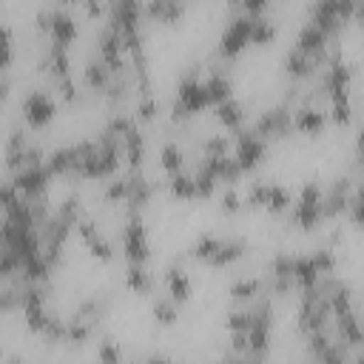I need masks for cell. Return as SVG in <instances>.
I'll list each match as a JSON object with an SVG mask.
<instances>
[{"label": "cell", "mask_w": 364, "mask_h": 364, "mask_svg": "<svg viewBox=\"0 0 364 364\" xmlns=\"http://www.w3.org/2000/svg\"><path fill=\"white\" fill-rule=\"evenodd\" d=\"M111 71L102 65V60L100 57H94V60H88L85 65H82V85L88 88V91H105L108 88V82H111Z\"/></svg>", "instance_id": "cell-28"}, {"label": "cell", "mask_w": 364, "mask_h": 364, "mask_svg": "<svg viewBox=\"0 0 364 364\" xmlns=\"http://www.w3.org/2000/svg\"><path fill=\"white\" fill-rule=\"evenodd\" d=\"M245 253H247V242L245 239H239V236H219V245H216L213 256L208 259V267H230Z\"/></svg>", "instance_id": "cell-20"}, {"label": "cell", "mask_w": 364, "mask_h": 364, "mask_svg": "<svg viewBox=\"0 0 364 364\" xmlns=\"http://www.w3.org/2000/svg\"><path fill=\"white\" fill-rule=\"evenodd\" d=\"M122 159L128 162V168H142L145 162V134L139 131V122L122 136Z\"/></svg>", "instance_id": "cell-26"}, {"label": "cell", "mask_w": 364, "mask_h": 364, "mask_svg": "<svg viewBox=\"0 0 364 364\" xmlns=\"http://www.w3.org/2000/svg\"><path fill=\"white\" fill-rule=\"evenodd\" d=\"M219 205H222L225 213H236V210H242V196H239V191H236L233 185L225 188L222 196H219Z\"/></svg>", "instance_id": "cell-38"}, {"label": "cell", "mask_w": 364, "mask_h": 364, "mask_svg": "<svg viewBox=\"0 0 364 364\" xmlns=\"http://www.w3.org/2000/svg\"><path fill=\"white\" fill-rule=\"evenodd\" d=\"M46 165L54 176H77V165H80V142H68L54 148L46 156Z\"/></svg>", "instance_id": "cell-17"}, {"label": "cell", "mask_w": 364, "mask_h": 364, "mask_svg": "<svg viewBox=\"0 0 364 364\" xmlns=\"http://www.w3.org/2000/svg\"><path fill=\"white\" fill-rule=\"evenodd\" d=\"M213 111H216V122L222 125V128H228V131H239V128H245V105L236 100V97H228V100H222L219 105H213Z\"/></svg>", "instance_id": "cell-23"}, {"label": "cell", "mask_w": 364, "mask_h": 364, "mask_svg": "<svg viewBox=\"0 0 364 364\" xmlns=\"http://www.w3.org/2000/svg\"><path fill=\"white\" fill-rule=\"evenodd\" d=\"M202 82H205V91H208L210 108H213V105H219L222 100L233 97V80H230V74H228L225 68H210V71L202 77Z\"/></svg>", "instance_id": "cell-21"}, {"label": "cell", "mask_w": 364, "mask_h": 364, "mask_svg": "<svg viewBox=\"0 0 364 364\" xmlns=\"http://www.w3.org/2000/svg\"><path fill=\"white\" fill-rule=\"evenodd\" d=\"M262 293H264V284H262V279H256V276H242V279H236V282L228 287V296H230L233 304H250V301L259 299Z\"/></svg>", "instance_id": "cell-27"}, {"label": "cell", "mask_w": 364, "mask_h": 364, "mask_svg": "<svg viewBox=\"0 0 364 364\" xmlns=\"http://www.w3.org/2000/svg\"><path fill=\"white\" fill-rule=\"evenodd\" d=\"M168 193L179 202H191L196 199V182H193V173H188L185 168L176 171V173H168Z\"/></svg>", "instance_id": "cell-29"}, {"label": "cell", "mask_w": 364, "mask_h": 364, "mask_svg": "<svg viewBox=\"0 0 364 364\" xmlns=\"http://www.w3.org/2000/svg\"><path fill=\"white\" fill-rule=\"evenodd\" d=\"M97 358L100 361H117V358H122V350H119V344L114 338H105V341H100Z\"/></svg>", "instance_id": "cell-40"}, {"label": "cell", "mask_w": 364, "mask_h": 364, "mask_svg": "<svg viewBox=\"0 0 364 364\" xmlns=\"http://www.w3.org/2000/svg\"><path fill=\"white\" fill-rule=\"evenodd\" d=\"M6 97H9V82H6V80H0V102H3Z\"/></svg>", "instance_id": "cell-43"}, {"label": "cell", "mask_w": 364, "mask_h": 364, "mask_svg": "<svg viewBox=\"0 0 364 364\" xmlns=\"http://www.w3.org/2000/svg\"><path fill=\"white\" fill-rule=\"evenodd\" d=\"M185 14V0H145V17L156 23H176Z\"/></svg>", "instance_id": "cell-25"}, {"label": "cell", "mask_w": 364, "mask_h": 364, "mask_svg": "<svg viewBox=\"0 0 364 364\" xmlns=\"http://www.w3.org/2000/svg\"><path fill=\"white\" fill-rule=\"evenodd\" d=\"M57 88H60V97L63 100H68V102H77L80 100V85H77V80L71 74L63 77V80H57Z\"/></svg>", "instance_id": "cell-39"}, {"label": "cell", "mask_w": 364, "mask_h": 364, "mask_svg": "<svg viewBox=\"0 0 364 364\" xmlns=\"http://www.w3.org/2000/svg\"><path fill=\"white\" fill-rule=\"evenodd\" d=\"M350 88H353V65L341 54L327 57V63L321 65V80H318L316 94L321 91L330 100V97H338V94H350Z\"/></svg>", "instance_id": "cell-12"}, {"label": "cell", "mask_w": 364, "mask_h": 364, "mask_svg": "<svg viewBox=\"0 0 364 364\" xmlns=\"http://www.w3.org/2000/svg\"><path fill=\"white\" fill-rule=\"evenodd\" d=\"M20 117L28 128L40 131V128H48L54 119H57V100L51 91L46 88H31L26 91V97L20 100Z\"/></svg>", "instance_id": "cell-8"}, {"label": "cell", "mask_w": 364, "mask_h": 364, "mask_svg": "<svg viewBox=\"0 0 364 364\" xmlns=\"http://www.w3.org/2000/svg\"><path fill=\"white\" fill-rule=\"evenodd\" d=\"M119 247H122L125 262L145 264L151 259V239H148V228H145L139 210H128V219L119 230Z\"/></svg>", "instance_id": "cell-6"}, {"label": "cell", "mask_w": 364, "mask_h": 364, "mask_svg": "<svg viewBox=\"0 0 364 364\" xmlns=\"http://www.w3.org/2000/svg\"><path fill=\"white\" fill-rule=\"evenodd\" d=\"M40 68H43L46 74H51L54 82L63 80V77H68V74H71V54H68V48L48 43V48H46V54H43V60H40Z\"/></svg>", "instance_id": "cell-22"}, {"label": "cell", "mask_w": 364, "mask_h": 364, "mask_svg": "<svg viewBox=\"0 0 364 364\" xmlns=\"http://www.w3.org/2000/svg\"><path fill=\"white\" fill-rule=\"evenodd\" d=\"M159 114V102H156V97L151 94V91H139L136 94V105H134V119L136 122H151L154 117Z\"/></svg>", "instance_id": "cell-34"}, {"label": "cell", "mask_w": 364, "mask_h": 364, "mask_svg": "<svg viewBox=\"0 0 364 364\" xmlns=\"http://www.w3.org/2000/svg\"><path fill=\"white\" fill-rule=\"evenodd\" d=\"M208 108H210V100H208V91H205L202 74H199V68H191L176 82V91H173V119L196 117V114H202Z\"/></svg>", "instance_id": "cell-2"}, {"label": "cell", "mask_w": 364, "mask_h": 364, "mask_svg": "<svg viewBox=\"0 0 364 364\" xmlns=\"http://www.w3.org/2000/svg\"><path fill=\"white\" fill-rule=\"evenodd\" d=\"M310 259H313V264L318 267L321 276H330V273L336 270V262H338L330 247H316V250H310Z\"/></svg>", "instance_id": "cell-36"}, {"label": "cell", "mask_w": 364, "mask_h": 364, "mask_svg": "<svg viewBox=\"0 0 364 364\" xmlns=\"http://www.w3.org/2000/svg\"><path fill=\"white\" fill-rule=\"evenodd\" d=\"M11 60H14V34H11L9 23L0 20V74L11 65Z\"/></svg>", "instance_id": "cell-35"}, {"label": "cell", "mask_w": 364, "mask_h": 364, "mask_svg": "<svg viewBox=\"0 0 364 364\" xmlns=\"http://www.w3.org/2000/svg\"><path fill=\"white\" fill-rule=\"evenodd\" d=\"M321 65H324V63H318L316 57H307V54H301V51H296V48H290V51L284 54V63H282L284 74H287L290 80H296V82L316 77Z\"/></svg>", "instance_id": "cell-19"}, {"label": "cell", "mask_w": 364, "mask_h": 364, "mask_svg": "<svg viewBox=\"0 0 364 364\" xmlns=\"http://www.w3.org/2000/svg\"><path fill=\"white\" fill-rule=\"evenodd\" d=\"M74 230L80 233V239H82V245H85V250L94 256V259H100V262H111L114 259V242L97 228V222L94 219H88L85 213L80 216V222L74 225Z\"/></svg>", "instance_id": "cell-13"}, {"label": "cell", "mask_w": 364, "mask_h": 364, "mask_svg": "<svg viewBox=\"0 0 364 364\" xmlns=\"http://www.w3.org/2000/svg\"><path fill=\"white\" fill-rule=\"evenodd\" d=\"M145 0H105V26L119 37L142 31Z\"/></svg>", "instance_id": "cell-4"}, {"label": "cell", "mask_w": 364, "mask_h": 364, "mask_svg": "<svg viewBox=\"0 0 364 364\" xmlns=\"http://www.w3.org/2000/svg\"><path fill=\"white\" fill-rule=\"evenodd\" d=\"M151 196H154V185L145 179L142 168H131L125 173V202L122 205H128V210H142L151 202Z\"/></svg>", "instance_id": "cell-16"}, {"label": "cell", "mask_w": 364, "mask_h": 364, "mask_svg": "<svg viewBox=\"0 0 364 364\" xmlns=\"http://www.w3.org/2000/svg\"><path fill=\"white\" fill-rule=\"evenodd\" d=\"M259 136H264L267 142H276V139H284L287 134H293V108L287 102H276L270 108H264L253 125H250Z\"/></svg>", "instance_id": "cell-11"}, {"label": "cell", "mask_w": 364, "mask_h": 364, "mask_svg": "<svg viewBox=\"0 0 364 364\" xmlns=\"http://www.w3.org/2000/svg\"><path fill=\"white\" fill-rule=\"evenodd\" d=\"M253 17H256V14L239 11V14H233V17L225 23V28H222V34H219V40H216V51H219L222 60H233V57H239L245 48H250Z\"/></svg>", "instance_id": "cell-7"}, {"label": "cell", "mask_w": 364, "mask_h": 364, "mask_svg": "<svg viewBox=\"0 0 364 364\" xmlns=\"http://www.w3.org/2000/svg\"><path fill=\"white\" fill-rule=\"evenodd\" d=\"M321 191H324V188H321L316 179H307V182L299 188L296 199H293L290 208H287V210H290V225H293V228L310 233V230H316V228L324 222Z\"/></svg>", "instance_id": "cell-1"}, {"label": "cell", "mask_w": 364, "mask_h": 364, "mask_svg": "<svg viewBox=\"0 0 364 364\" xmlns=\"http://www.w3.org/2000/svg\"><path fill=\"white\" fill-rule=\"evenodd\" d=\"M122 282H125V287H128L131 293H136V296L154 293V284H156L154 273H151L145 264H136V262H128V267H125V273H122Z\"/></svg>", "instance_id": "cell-24"}, {"label": "cell", "mask_w": 364, "mask_h": 364, "mask_svg": "<svg viewBox=\"0 0 364 364\" xmlns=\"http://www.w3.org/2000/svg\"><path fill=\"white\" fill-rule=\"evenodd\" d=\"M233 6H239L242 11H247V14H262L267 6H270V0H230Z\"/></svg>", "instance_id": "cell-41"}, {"label": "cell", "mask_w": 364, "mask_h": 364, "mask_svg": "<svg viewBox=\"0 0 364 364\" xmlns=\"http://www.w3.org/2000/svg\"><path fill=\"white\" fill-rule=\"evenodd\" d=\"M327 119H330V122H336V125H350V119H353V100H350V94L330 97Z\"/></svg>", "instance_id": "cell-32"}, {"label": "cell", "mask_w": 364, "mask_h": 364, "mask_svg": "<svg viewBox=\"0 0 364 364\" xmlns=\"http://www.w3.org/2000/svg\"><path fill=\"white\" fill-rule=\"evenodd\" d=\"M327 111L313 105V102H304V105H296L293 108V131L304 134V136H318L324 134L327 128Z\"/></svg>", "instance_id": "cell-15"}, {"label": "cell", "mask_w": 364, "mask_h": 364, "mask_svg": "<svg viewBox=\"0 0 364 364\" xmlns=\"http://www.w3.org/2000/svg\"><path fill=\"white\" fill-rule=\"evenodd\" d=\"M17 196H20V193H17V188L11 185V179H9V182H0V210H3V208H9Z\"/></svg>", "instance_id": "cell-42"}, {"label": "cell", "mask_w": 364, "mask_h": 364, "mask_svg": "<svg viewBox=\"0 0 364 364\" xmlns=\"http://www.w3.org/2000/svg\"><path fill=\"white\" fill-rule=\"evenodd\" d=\"M37 28L48 34V43L51 46H63V48H71L80 37V23L71 11L65 9H48V11H40L37 14Z\"/></svg>", "instance_id": "cell-5"}, {"label": "cell", "mask_w": 364, "mask_h": 364, "mask_svg": "<svg viewBox=\"0 0 364 364\" xmlns=\"http://www.w3.org/2000/svg\"><path fill=\"white\" fill-rule=\"evenodd\" d=\"M156 162H159V168H162L165 173H176V171L185 168V148H182L179 142L168 139V142H162V148H159V154H156Z\"/></svg>", "instance_id": "cell-30"}, {"label": "cell", "mask_w": 364, "mask_h": 364, "mask_svg": "<svg viewBox=\"0 0 364 364\" xmlns=\"http://www.w3.org/2000/svg\"><path fill=\"white\" fill-rule=\"evenodd\" d=\"M276 23L273 20H267V17H262V14H256L253 17V28H250V46H267V43H273L276 40Z\"/></svg>", "instance_id": "cell-33"}, {"label": "cell", "mask_w": 364, "mask_h": 364, "mask_svg": "<svg viewBox=\"0 0 364 364\" xmlns=\"http://www.w3.org/2000/svg\"><path fill=\"white\" fill-rule=\"evenodd\" d=\"M51 179H54V173L48 171L46 159H40V162H26V165H20L17 171H11V185L17 188V193L26 196V199H34V202H37V199H46Z\"/></svg>", "instance_id": "cell-9"}, {"label": "cell", "mask_w": 364, "mask_h": 364, "mask_svg": "<svg viewBox=\"0 0 364 364\" xmlns=\"http://www.w3.org/2000/svg\"><path fill=\"white\" fill-rule=\"evenodd\" d=\"M230 151V139L225 134H210L202 139V154L205 156H216V154H228Z\"/></svg>", "instance_id": "cell-37"}, {"label": "cell", "mask_w": 364, "mask_h": 364, "mask_svg": "<svg viewBox=\"0 0 364 364\" xmlns=\"http://www.w3.org/2000/svg\"><path fill=\"white\" fill-rule=\"evenodd\" d=\"M267 139L264 136H259L253 128H239L236 131V136H233V159L239 162V168H242V173H247V171H256L262 162H264V156H267Z\"/></svg>", "instance_id": "cell-10"}, {"label": "cell", "mask_w": 364, "mask_h": 364, "mask_svg": "<svg viewBox=\"0 0 364 364\" xmlns=\"http://www.w3.org/2000/svg\"><path fill=\"white\" fill-rule=\"evenodd\" d=\"M290 202H293V193H290L287 185H282V182H262V179L250 182L247 193L242 196L245 208H253V210L264 208L267 213H284L290 208Z\"/></svg>", "instance_id": "cell-3"}, {"label": "cell", "mask_w": 364, "mask_h": 364, "mask_svg": "<svg viewBox=\"0 0 364 364\" xmlns=\"http://www.w3.org/2000/svg\"><path fill=\"white\" fill-rule=\"evenodd\" d=\"M151 316H154V321H156L159 327H173V324L179 321V304H176L173 299H168V296L154 299Z\"/></svg>", "instance_id": "cell-31"}, {"label": "cell", "mask_w": 364, "mask_h": 364, "mask_svg": "<svg viewBox=\"0 0 364 364\" xmlns=\"http://www.w3.org/2000/svg\"><path fill=\"white\" fill-rule=\"evenodd\" d=\"M327 46H330V37L318 28V26H313L310 20H304L301 26H299V31H296V40H293V48L296 51H301V54H307V57H316L318 63H327Z\"/></svg>", "instance_id": "cell-14"}, {"label": "cell", "mask_w": 364, "mask_h": 364, "mask_svg": "<svg viewBox=\"0 0 364 364\" xmlns=\"http://www.w3.org/2000/svg\"><path fill=\"white\" fill-rule=\"evenodd\" d=\"M162 282H165L168 299H173L176 304L191 301V296H193V282H191V273H188L182 264H171V267L165 270Z\"/></svg>", "instance_id": "cell-18"}]
</instances>
